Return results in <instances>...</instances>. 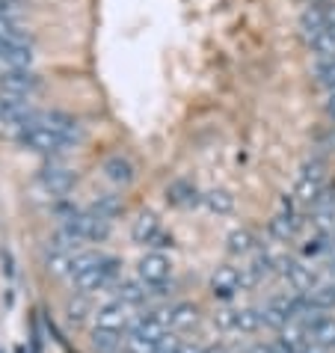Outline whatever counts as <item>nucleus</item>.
Returning <instances> with one entry per match:
<instances>
[{"mask_svg":"<svg viewBox=\"0 0 335 353\" xmlns=\"http://www.w3.org/2000/svg\"><path fill=\"white\" fill-rule=\"evenodd\" d=\"M327 30H335V3H329V0H314L300 15V33L305 39V45H309L314 36H321Z\"/></svg>","mask_w":335,"mask_h":353,"instance_id":"1","label":"nucleus"},{"mask_svg":"<svg viewBox=\"0 0 335 353\" xmlns=\"http://www.w3.org/2000/svg\"><path fill=\"white\" fill-rule=\"evenodd\" d=\"M15 137H18V143H21L24 149H30L36 154H57V152L68 149L60 134H54L51 128H45V125H39V122H30L27 128H21Z\"/></svg>","mask_w":335,"mask_h":353,"instance_id":"2","label":"nucleus"},{"mask_svg":"<svg viewBox=\"0 0 335 353\" xmlns=\"http://www.w3.org/2000/svg\"><path fill=\"white\" fill-rule=\"evenodd\" d=\"M323 181H327V163L323 161H309L303 166L300 179H297V188H294V196L297 202H305V205H314L323 196Z\"/></svg>","mask_w":335,"mask_h":353,"instance_id":"3","label":"nucleus"},{"mask_svg":"<svg viewBox=\"0 0 335 353\" xmlns=\"http://www.w3.org/2000/svg\"><path fill=\"white\" fill-rule=\"evenodd\" d=\"M36 184L42 188L51 199H63L77 184V172L68 170V166H60V163H51V166H42L36 175Z\"/></svg>","mask_w":335,"mask_h":353,"instance_id":"4","label":"nucleus"},{"mask_svg":"<svg viewBox=\"0 0 335 353\" xmlns=\"http://www.w3.org/2000/svg\"><path fill=\"white\" fill-rule=\"evenodd\" d=\"M36 107L30 104V98H18V95H0V122L6 128H12L15 134L27 128L36 119Z\"/></svg>","mask_w":335,"mask_h":353,"instance_id":"5","label":"nucleus"},{"mask_svg":"<svg viewBox=\"0 0 335 353\" xmlns=\"http://www.w3.org/2000/svg\"><path fill=\"white\" fill-rule=\"evenodd\" d=\"M42 90V77L33 68H15V72L0 74V95H18V98H33Z\"/></svg>","mask_w":335,"mask_h":353,"instance_id":"6","label":"nucleus"},{"mask_svg":"<svg viewBox=\"0 0 335 353\" xmlns=\"http://www.w3.org/2000/svg\"><path fill=\"white\" fill-rule=\"evenodd\" d=\"M116 268H119V261L110 259V256H104L101 264H95V268L90 270H83L81 276H74V288L81 291V294H95V291H104L107 285H113V279H116Z\"/></svg>","mask_w":335,"mask_h":353,"instance_id":"7","label":"nucleus"},{"mask_svg":"<svg viewBox=\"0 0 335 353\" xmlns=\"http://www.w3.org/2000/svg\"><path fill=\"white\" fill-rule=\"evenodd\" d=\"M136 276H140L145 285L152 288H161L166 279L172 276V261L163 256V252H145L136 264Z\"/></svg>","mask_w":335,"mask_h":353,"instance_id":"8","label":"nucleus"},{"mask_svg":"<svg viewBox=\"0 0 335 353\" xmlns=\"http://www.w3.org/2000/svg\"><path fill=\"white\" fill-rule=\"evenodd\" d=\"M134 323V306H128L122 300H110L98 309L95 315V327L98 330H116V332H125L128 327Z\"/></svg>","mask_w":335,"mask_h":353,"instance_id":"9","label":"nucleus"},{"mask_svg":"<svg viewBox=\"0 0 335 353\" xmlns=\"http://www.w3.org/2000/svg\"><path fill=\"white\" fill-rule=\"evenodd\" d=\"M214 323L225 332H255L258 327H264L258 309H225L214 318Z\"/></svg>","mask_w":335,"mask_h":353,"instance_id":"10","label":"nucleus"},{"mask_svg":"<svg viewBox=\"0 0 335 353\" xmlns=\"http://www.w3.org/2000/svg\"><path fill=\"white\" fill-rule=\"evenodd\" d=\"M211 291H214V297H220V300H232L238 291H246L243 268H234V264L216 268L211 276Z\"/></svg>","mask_w":335,"mask_h":353,"instance_id":"11","label":"nucleus"},{"mask_svg":"<svg viewBox=\"0 0 335 353\" xmlns=\"http://www.w3.org/2000/svg\"><path fill=\"white\" fill-rule=\"evenodd\" d=\"M279 273L282 279L288 282L291 294H309L314 285H318V276H314L312 268H305V264H297V261H279Z\"/></svg>","mask_w":335,"mask_h":353,"instance_id":"12","label":"nucleus"},{"mask_svg":"<svg viewBox=\"0 0 335 353\" xmlns=\"http://www.w3.org/2000/svg\"><path fill=\"white\" fill-rule=\"evenodd\" d=\"M134 241L136 243H145V247H166V234L161 232V220L154 217V214H140V217L134 220Z\"/></svg>","mask_w":335,"mask_h":353,"instance_id":"13","label":"nucleus"},{"mask_svg":"<svg viewBox=\"0 0 335 353\" xmlns=\"http://www.w3.org/2000/svg\"><path fill=\"white\" fill-rule=\"evenodd\" d=\"M305 323V332H309V339H312V345H318L323 350H335V315H314L309 321H303Z\"/></svg>","mask_w":335,"mask_h":353,"instance_id":"14","label":"nucleus"},{"mask_svg":"<svg viewBox=\"0 0 335 353\" xmlns=\"http://www.w3.org/2000/svg\"><path fill=\"white\" fill-rule=\"evenodd\" d=\"M104 175L110 179L113 184H119V188H125V184H131L136 179V170H134V163L125 158V154H110V158L104 161Z\"/></svg>","mask_w":335,"mask_h":353,"instance_id":"15","label":"nucleus"},{"mask_svg":"<svg viewBox=\"0 0 335 353\" xmlns=\"http://www.w3.org/2000/svg\"><path fill=\"white\" fill-rule=\"evenodd\" d=\"M125 339L128 332H116V330H92L90 345L95 353H122L125 350Z\"/></svg>","mask_w":335,"mask_h":353,"instance_id":"16","label":"nucleus"},{"mask_svg":"<svg viewBox=\"0 0 335 353\" xmlns=\"http://www.w3.org/2000/svg\"><path fill=\"white\" fill-rule=\"evenodd\" d=\"M152 297V285H145V282L136 276V279H128V282H119L116 285V300L128 303V306H140Z\"/></svg>","mask_w":335,"mask_h":353,"instance_id":"17","label":"nucleus"},{"mask_svg":"<svg viewBox=\"0 0 335 353\" xmlns=\"http://www.w3.org/2000/svg\"><path fill=\"white\" fill-rule=\"evenodd\" d=\"M196 321H199V309H196L193 303H175V306H170V330L172 332L190 330Z\"/></svg>","mask_w":335,"mask_h":353,"instance_id":"18","label":"nucleus"},{"mask_svg":"<svg viewBox=\"0 0 335 353\" xmlns=\"http://www.w3.org/2000/svg\"><path fill=\"white\" fill-rule=\"evenodd\" d=\"M305 297H309V303L318 312H327V309H335V279L332 282H318V285H314L309 294H305Z\"/></svg>","mask_w":335,"mask_h":353,"instance_id":"19","label":"nucleus"},{"mask_svg":"<svg viewBox=\"0 0 335 353\" xmlns=\"http://www.w3.org/2000/svg\"><path fill=\"white\" fill-rule=\"evenodd\" d=\"M312 77L323 92H335V57L332 60H318L312 65Z\"/></svg>","mask_w":335,"mask_h":353,"instance_id":"20","label":"nucleus"},{"mask_svg":"<svg viewBox=\"0 0 335 353\" xmlns=\"http://www.w3.org/2000/svg\"><path fill=\"white\" fill-rule=\"evenodd\" d=\"M255 234L250 232V229H234L232 234H229V252L232 256H250V252L255 250Z\"/></svg>","mask_w":335,"mask_h":353,"instance_id":"21","label":"nucleus"},{"mask_svg":"<svg viewBox=\"0 0 335 353\" xmlns=\"http://www.w3.org/2000/svg\"><path fill=\"white\" fill-rule=\"evenodd\" d=\"M166 199H170L172 205H193L196 199H199V193H196V188L187 184V181H172L170 188H166Z\"/></svg>","mask_w":335,"mask_h":353,"instance_id":"22","label":"nucleus"},{"mask_svg":"<svg viewBox=\"0 0 335 353\" xmlns=\"http://www.w3.org/2000/svg\"><path fill=\"white\" fill-rule=\"evenodd\" d=\"M202 202L208 205V211H214V214H232V208H234V196L225 193V190H211V193H205Z\"/></svg>","mask_w":335,"mask_h":353,"instance_id":"23","label":"nucleus"},{"mask_svg":"<svg viewBox=\"0 0 335 353\" xmlns=\"http://www.w3.org/2000/svg\"><path fill=\"white\" fill-rule=\"evenodd\" d=\"M92 211H98V214H104L107 220H113L116 214L122 211V202L116 199V196H101V199H98L95 205H92Z\"/></svg>","mask_w":335,"mask_h":353,"instance_id":"24","label":"nucleus"},{"mask_svg":"<svg viewBox=\"0 0 335 353\" xmlns=\"http://www.w3.org/2000/svg\"><path fill=\"white\" fill-rule=\"evenodd\" d=\"M86 312H90V306H86L83 297H77V300L68 303V321H72V323H81L86 318Z\"/></svg>","mask_w":335,"mask_h":353,"instance_id":"25","label":"nucleus"},{"mask_svg":"<svg viewBox=\"0 0 335 353\" xmlns=\"http://www.w3.org/2000/svg\"><path fill=\"white\" fill-rule=\"evenodd\" d=\"M329 250V243H327V234H318V238H309V243L303 247L305 256H321V252H327Z\"/></svg>","mask_w":335,"mask_h":353,"instance_id":"26","label":"nucleus"},{"mask_svg":"<svg viewBox=\"0 0 335 353\" xmlns=\"http://www.w3.org/2000/svg\"><path fill=\"white\" fill-rule=\"evenodd\" d=\"M18 0H0V18H12Z\"/></svg>","mask_w":335,"mask_h":353,"instance_id":"27","label":"nucleus"},{"mask_svg":"<svg viewBox=\"0 0 335 353\" xmlns=\"http://www.w3.org/2000/svg\"><path fill=\"white\" fill-rule=\"evenodd\" d=\"M323 113L335 122V92H327V98H323Z\"/></svg>","mask_w":335,"mask_h":353,"instance_id":"28","label":"nucleus"},{"mask_svg":"<svg viewBox=\"0 0 335 353\" xmlns=\"http://www.w3.org/2000/svg\"><path fill=\"white\" fill-rule=\"evenodd\" d=\"M175 353H205V350H202V347H196V345H184V341H181V347L175 350Z\"/></svg>","mask_w":335,"mask_h":353,"instance_id":"29","label":"nucleus"},{"mask_svg":"<svg viewBox=\"0 0 335 353\" xmlns=\"http://www.w3.org/2000/svg\"><path fill=\"white\" fill-rule=\"evenodd\" d=\"M332 241H335V229H332ZM332 247H335V243H332Z\"/></svg>","mask_w":335,"mask_h":353,"instance_id":"30","label":"nucleus"}]
</instances>
